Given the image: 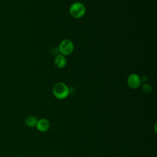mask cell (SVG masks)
<instances>
[{
    "instance_id": "1",
    "label": "cell",
    "mask_w": 157,
    "mask_h": 157,
    "mask_svg": "<svg viewBox=\"0 0 157 157\" xmlns=\"http://www.w3.org/2000/svg\"><path fill=\"white\" fill-rule=\"evenodd\" d=\"M53 94L58 99H64L69 94L68 86L63 82H58L53 87Z\"/></svg>"
},
{
    "instance_id": "2",
    "label": "cell",
    "mask_w": 157,
    "mask_h": 157,
    "mask_svg": "<svg viewBox=\"0 0 157 157\" xmlns=\"http://www.w3.org/2000/svg\"><path fill=\"white\" fill-rule=\"evenodd\" d=\"M86 12L85 6L81 2H76L71 4L69 7V13L74 18H82Z\"/></svg>"
},
{
    "instance_id": "3",
    "label": "cell",
    "mask_w": 157,
    "mask_h": 157,
    "mask_svg": "<svg viewBox=\"0 0 157 157\" xmlns=\"http://www.w3.org/2000/svg\"><path fill=\"white\" fill-rule=\"evenodd\" d=\"M74 49V45L73 42L69 39H64L63 40L59 45V52L61 53V55L63 56L71 55Z\"/></svg>"
},
{
    "instance_id": "4",
    "label": "cell",
    "mask_w": 157,
    "mask_h": 157,
    "mask_svg": "<svg viewBox=\"0 0 157 157\" xmlns=\"http://www.w3.org/2000/svg\"><path fill=\"white\" fill-rule=\"evenodd\" d=\"M141 78L136 74H130L127 78V83L128 86L132 89H136L141 85Z\"/></svg>"
},
{
    "instance_id": "5",
    "label": "cell",
    "mask_w": 157,
    "mask_h": 157,
    "mask_svg": "<svg viewBox=\"0 0 157 157\" xmlns=\"http://www.w3.org/2000/svg\"><path fill=\"white\" fill-rule=\"evenodd\" d=\"M36 126L39 131L45 132L49 129L50 123L47 119L41 118L37 121Z\"/></svg>"
},
{
    "instance_id": "6",
    "label": "cell",
    "mask_w": 157,
    "mask_h": 157,
    "mask_svg": "<svg viewBox=\"0 0 157 157\" xmlns=\"http://www.w3.org/2000/svg\"><path fill=\"white\" fill-rule=\"evenodd\" d=\"M54 64L57 68L62 69L66 65V59L63 55H57L54 59Z\"/></svg>"
},
{
    "instance_id": "7",
    "label": "cell",
    "mask_w": 157,
    "mask_h": 157,
    "mask_svg": "<svg viewBox=\"0 0 157 157\" xmlns=\"http://www.w3.org/2000/svg\"><path fill=\"white\" fill-rule=\"evenodd\" d=\"M37 120L34 116H28L25 119V124L30 128H33L36 126Z\"/></svg>"
},
{
    "instance_id": "8",
    "label": "cell",
    "mask_w": 157,
    "mask_h": 157,
    "mask_svg": "<svg viewBox=\"0 0 157 157\" xmlns=\"http://www.w3.org/2000/svg\"><path fill=\"white\" fill-rule=\"evenodd\" d=\"M142 90L143 92L145 93V94L150 93L151 92V90H152L151 86L149 84H147V83H145L142 85Z\"/></svg>"
}]
</instances>
